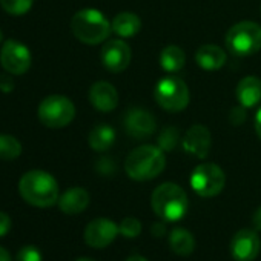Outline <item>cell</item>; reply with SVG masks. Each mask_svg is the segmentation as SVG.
Here are the masks:
<instances>
[{
	"instance_id": "6da1fadb",
	"label": "cell",
	"mask_w": 261,
	"mask_h": 261,
	"mask_svg": "<svg viewBox=\"0 0 261 261\" xmlns=\"http://www.w3.org/2000/svg\"><path fill=\"white\" fill-rule=\"evenodd\" d=\"M22 198L36 207H51L60 198L56 178L45 171H28L19 181Z\"/></svg>"
},
{
	"instance_id": "7a4b0ae2",
	"label": "cell",
	"mask_w": 261,
	"mask_h": 261,
	"mask_svg": "<svg viewBox=\"0 0 261 261\" xmlns=\"http://www.w3.org/2000/svg\"><path fill=\"white\" fill-rule=\"evenodd\" d=\"M166 166V159L159 146L145 145L130 152L124 162L126 174L137 181H146L159 177Z\"/></svg>"
},
{
	"instance_id": "3957f363",
	"label": "cell",
	"mask_w": 261,
	"mask_h": 261,
	"mask_svg": "<svg viewBox=\"0 0 261 261\" xmlns=\"http://www.w3.org/2000/svg\"><path fill=\"white\" fill-rule=\"evenodd\" d=\"M71 30L75 39H79L82 43L98 45L109 37L112 25L103 16V13L92 8H86L75 13L71 20Z\"/></svg>"
},
{
	"instance_id": "277c9868",
	"label": "cell",
	"mask_w": 261,
	"mask_h": 261,
	"mask_svg": "<svg viewBox=\"0 0 261 261\" xmlns=\"http://www.w3.org/2000/svg\"><path fill=\"white\" fill-rule=\"evenodd\" d=\"M154 212L165 221H178L188 212V195L175 183H163L151 197Z\"/></svg>"
},
{
	"instance_id": "5b68a950",
	"label": "cell",
	"mask_w": 261,
	"mask_h": 261,
	"mask_svg": "<svg viewBox=\"0 0 261 261\" xmlns=\"http://www.w3.org/2000/svg\"><path fill=\"white\" fill-rule=\"evenodd\" d=\"M227 49L238 57H246L261 49V27L255 22H240L226 34Z\"/></svg>"
},
{
	"instance_id": "8992f818",
	"label": "cell",
	"mask_w": 261,
	"mask_h": 261,
	"mask_svg": "<svg viewBox=\"0 0 261 261\" xmlns=\"http://www.w3.org/2000/svg\"><path fill=\"white\" fill-rule=\"evenodd\" d=\"M154 95L159 106L169 112H180L189 105L188 85L177 75L163 77L157 83Z\"/></svg>"
},
{
	"instance_id": "52a82bcc",
	"label": "cell",
	"mask_w": 261,
	"mask_h": 261,
	"mask_svg": "<svg viewBox=\"0 0 261 261\" xmlns=\"http://www.w3.org/2000/svg\"><path fill=\"white\" fill-rule=\"evenodd\" d=\"M75 117L74 103L63 95H49L39 106V118L46 127L60 129L68 126Z\"/></svg>"
},
{
	"instance_id": "ba28073f",
	"label": "cell",
	"mask_w": 261,
	"mask_h": 261,
	"mask_svg": "<svg viewBox=\"0 0 261 261\" xmlns=\"http://www.w3.org/2000/svg\"><path fill=\"white\" fill-rule=\"evenodd\" d=\"M226 183V175L223 169L214 163H203L198 165L191 175V186L192 189L204 198L218 195Z\"/></svg>"
},
{
	"instance_id": "9c48e42d",
	"label": "cell",
	"mask_w": 261,
	"mask_h": 261,
	"mask_svg": "<svg viewBox=\"0 0 261 261\" xmlns=\"http://www.w3.org/2000/svg\"><path fill=\"white\" fill-rule=\"evenodd\" d=\"M0 63L4 69L11 75H22L31 68L30 49L16 40H8L4 43L0 51Z\"/></svg>"
},
{
	"instance_id": "30bf717a",
	"label": "cell",
	"mask_w": 261,
	"mask_h": 261,
	"mask_svg": "<svg viewBox=\"0 0 261 261\" xmlns=\"http://www.w3.org/2000/svg\"><path fill=\"white\" fill-rule=\"evenodd\" d=\"M124 127H126V133L133 139L145 140L155 133L157 120L149 111L142 109V108H134L124 117Z\"/></svg>"
},
{
	"instance_id": "8fae6325",
	"label": "cell",
	"mask_w": 261,
	"mask_h": 261,
	"mask_svg": "<svg viewBox=\"0 0 261 261\" xmlns=\"http://www.w3.org/2000/svg\"><path fill=\"white\" fill-rule=\"evenodd\" d=\"M100 59L103 66L109 72H121L130 63V48L126 42L120 39L109 40L103 45Z\"/></svg>"
},
{
	"instance_id": "7c38bea8",
	"label": "cell",
	"mask_w": 261,
	"mask_h": 261,
	"mask_svg": "<svg viewBox=\"0 0 261 261\" xmlns=\"http://www.w3.org/2000/svg\"><path fill=\"white\" fill-rule=\"evenodd\" d=\"M120 233L118 224L108 218H95L85 229V241L88 246L101 249L109 246Z\"/></svg>"
},
{
	"instance_id": "4fadbf2b",
	"label": "cell",
	"mask_w": 261,
	"mask_h": 261,
	"mask_svg": "<svg viewBox=\"0 0 261 261\" xmlns=\"http://www.w3.org/2000/svg\"><path fill=\"white\" fill-rule=\"evenodd\" d=\"M261 249L259 237L252 229L238 230L230 241V252L237 261H253Z\"/></svg>"
},
{
	"instance_id": "5bb4252c",
	"label": "cell",
	"mask_w": 261,
	"mask_h": 261,
	"mask_svg": "<svg viewBox=\"0 0 261 261\" xmlns=\"http://www.w3.org/2000/svg\"><path fill=\"white\" fill-rule=\"evenodd\" d=\"M212 145L211 130L203 124H194L188 129L186 136L183 137V148L188 154L206 159Z\"/></svg>"
},
{
	"instance_id": "9a60e30c",
	"label": "cell",
	"mask_w": 261,
	"mask_h": 261,
	"mask_svg": "<svg viewBox=\"0 0 261 261\" xmlns=\"http://www.w3.org/2000/svg\"><path fill=\"white\" fill-rule=\"evenodd\" d=\"M89 101L100 112H111L118 105V92L108 82H97L89 89Z\"/></svg>"
},
{
	"instance_id": "2e32d148",
	"label": "cell",
	"mask_w": 261,
	"mask_h": 261,
	"mask_svg": "<svg viewBox=\"0 0 261 261\" xmlns=\"http://www.w3.org/2000/svg\"><path fill=\"white\" fill-rule=\"evenodd\" d=\"M237 100L244 108H253L261 101V80L255 75L241 79L235 88Z\"/></svg>"
},
{
	"instance_id": "e0dca14e",
	"label": "cell",
	"mask_w": 261,
	"mask_h": 261,
	"mask_svg": "<svg viewBox=\"0 0 261 261\" xmlns=\"http://www.w3.org/2000/svg\"><path fill=\"white\" fill-rule=\"evenodd\" d=\"M59 207L66 215L83 212L89 204V194L83 188H71L59 198Z\"/></svg>"
},
{
	"instance_id": "ac0fdd59",
	"label": "cell",
	"mask_w": 261,
	"mask_h": 261,
	"mask_svg": "<svg viewBox=\"0 0 261 261\" xmlns=\"http://www.w3.org/2000/svg\"><path fill=\"white\" fill-rule=\"evenodd\" d=\"M195 62L206 71H217L226 63V53L217 45H203L195 53Z\"/></svg>"
},
{
	"instance_id": "d6986e66",
	"label": "cell",
	"mask_w": 261,
	"mask_h": 261,
	"mask_svg": "<svg viewBox=\"0 0 261 261\" xmlns=\"http://www.w3.org/2000/svg\"><path fill=\"white\" fill-rule=\"evenodd\" d=\"M112 31L118 36V37H123V39H127V37H134L140 28H142V20L137 14L134 13H120L117 14L114 19H112Z\"/></svg>"
},
{
	"instance_id": "ffe728a7",
	"label": "cell",
	"mask_w": 261,
	"mask_h": 261,
	"mask_svg": "<svg viewBox=\"0 0 261 261\" xmlns=\"http://www.w3.org/2000/svg\"><path fill=\"white\" fill-rule=\"evenodd\" d=\"M115 142V130L108 124H97L88 136L89 146L97 152L108 151Z\"/></svg>"
},
{
	"instance_id": "44dd1931",
	"label": "cell",
	"mask_w": 261,
	"mask_h": 261,
	"mask_svg": "<svg viewBox=\"0 0 261 261\" xmlns=\"http://www.w3.org/2000/svg\"><path fill=\"white\" fill-rule=\"evenodd\" d=\"M169 246L177 255L189 256L195 249V240L189 230L183 227H177L169 233Z\"/></svg>"
},
{
	"instance_id": "7402d4cb",
	"label": "cell",
	"mask_w": 261,
	"mask_h": 261,
	"mask_svg": "<svg viewBox=\"0 0 261 261\" xmlns=\"http://www.w3.org/2000/svg\"><path fill=\"white\" fill-rule=\"evenodd\" d=\"M186 63L185 51L180 46L171 45L160 53V66L166 72H178Z\"/></svg>"
},
{
	"instance_id": "603a6c76",
	"label": "cell",
	"mask_w": 261,
	"mask_h": 261,
	"mask_svg": "<svg viewBox=\"0 0 261 261\" xmlns=\"http://www.w3.org/2000/svg\"><path fill=\"white\" fill-rule=\"evenodd\" d=\"M22 154L20 142L8 134H0V160H16Z\"/></svg>"
},
{
	"instance_id": "cb8c5ba5",
	"label": "cell",
	"mask_w": 261,
	"mask_h": 261,
	"mask_svg": "<svg viewBox=\"0 0 261 261\" xmlns=\"http://www.w3.org/2000/svg\"><path fill=\"white\" fill-rule=\"evenodd\" d=\"M178 140H180V133H178L177 127H172V126L165 127L162 133H160L159 139H157L159 148L162 151H168V152L169 151H174L177 148Z\"/></svg>"
},
{
	"instance_id": "d4e9b609",
	"label": "cell",
	"mask_w": 261,
	"mask_h": 261,
	"mask_svg": "<svg viewBox=\"0 0 261 261\" xmlns=\"http://www.w3.org/2000/svg\"><path fill=\"white\" fill-rule=\"evenodd\" d=\"M34 4V0H0L2 8L11 16H23L27 14Z\"/></svg>"
},
{
	"instance_id": "484cf974",
	"label": "cell",
	"mask_w": 261,
	"mask_h": 261,
	"mask_svg": "<svg viewBox=\"0 0 261 261\" xmlns=\"http://www.w3.org/2000/svg\"><path fill=\"white\" fill-rule=\"evenodd\" d=\"M118 230H120L121 235H124L127 238H134V237L140 235V232H142V223L137 218H134V217H126L118 224Z\"/></svg>"
},
{
	"instance_id": "4316f807",
	"label": "cell",
	"mask_w": 261,
	"mask_h": 261,
	"mask_svg": "<svg viewBox=\"0 0 261 261\" xmlns=\"http://www.w3.org/2000/svg\"><path fill=\"white\" fill-rule=\"evenodd\" d=\"M16 261H42V255H40L37 247L25 246L19 250Z\"/></svg>"
},
{
	"instance_id": "83f0119b",
	"label": "cell",
	"mask_w": 261,
	"mask_h": 261,
	"mask_svg": "<svg viewBox=\"0 0 261 261\" xmlns=\"http://www.w3.org/2000/svg\"><path fill=\"white\" fill-rule=\"evenodd\" d=\"M97 171L101 175H111V174H114L115 172V163H114V160H111V159H101V160H98Z\"/></svg>"
},
{
	"instance_id": "f1b7e54d",
	"label": "cell",
	"mask_w": 261,
	"mask_h": 261,
	"mask_svg": "<svg viewBox=\"0 0 261 261\" xmlns=\"http://www.w3.org/2000/svg\"><path fill=\"white\" fill-rule=\"evenodd\" d=\"M244 106H238V108H233L229 114V120L233 126H240L244 120H246V112H244Z\"/></svg>"
},
{
	"instance_id": "f546056e",
	"label": "cell",
	"mask_w": 261,
	"mask_h": 261,
	"mask_svg": "<svg viewBox=\"0 0 261 261\" xmlns=\"http://www.w3.org/2000/svg\"><path fill=\"white\" fill-rule=\"evenodd\" d=\"M14 89V80L11 77V74H0V91L8 94V92H13Z\"/></svg>"
},
{
	"instance_id": "4dcf8cb0",
	"label": "cell",
	"mask_w": 261,
	"mask_h": 261,
	"mask_svg": "<svg viewBox=\"0 0 261 261\" xmlns=\"http://www.w3.org/2000/svg\"><path fill=\"white\" fill-rule=\"evenodd\" d=\"M11 229V218L8 214L0 211V237H4L10 232Z\"/></svg>"
},
{
	"instance_id": "1f68e13d",
	"label": "cell",
	"mask_w": 261,
	"mask_h": 261,
	"mask_svg": "<svg viewBox=\"0 0 261 261\" xmlns=\"http://www.w3.org/2000/svg\"><path fill=\"white\" fill-rule=\"evenodd\" d=\"M252 223H253L255 230H261V206L255 211L253 218H252Z\"/></svg>"
},
{
	"instance_id": "d6a6232c",
	"label": "cell",
	"mask_w": 261,
	"mask_h": 261,
	"mask_svg": "<svg viewBox=\"0 0 261 261\" xmlns=\"http://www.w3.org/2000/svg\"><path fill=\"white\" fill-rule=\"evenodd\" d=\"M255 130H256L258 137L261 139V108L258 109V112L255 115Z\"/></svg>"
},
{
	"instance_id": "836d02e7",
	"label": "cell",
	"mask_w": 261,
	"mask_h": 261,
	"mask_svg": "<svg viewBox=\"0 0 261 261\" xmlns=\"http://www.w3.org/2000/svg\"><path fill=\"white\" fill-rule=\"evenodd\" d=\"M152 233L157 235V237L163 235V233H165V226H163L162 223H155V224L152 226Z\"/></svg>"
},
{
	"instance_id": "e575fe53",
	"label": "cell",
	"mask_w": 261,
	"mask_h": 261,
	"mask_svg": "<svg viewBox=\"0 0 261 261\" xmlns=\"http://www.w3.org/2000/svg\"><path fill=\"white\" fill-rule=\"evenodd\" d=\"M0 261H11V255L4 246H0Z\"/></svg>"
},
{
	"instance_id": "d590c367",
	"label": "cell",
	"mask_w": 261,
	"mask_h": 261,
	"mask_svg": "<svg viewBox=\"0 0 261 261\" xmlns=\"http://www.w3.org/2000/svg\"><path fill=\"white\" fill-rule=\"evenodd\" d=\"M126 261H149V259H146L145 256H142V255H139V253H134V255L127 256Z\"/></svg>"
},
{
	"instance_id": "8d00e7d4",
	"label": "cell",
	"mask_w": 261,
	"mask_h": 261,
	"mask_svg": "<svg viewBox=\"0 0 261 261\" xmlns=\"http://www.w3.org/2000/svg\"><path fill=\"white\" fill-rule=\"evenodd\" d=\"M75 261H94V259H91V258H79Z\"/></svg>"
},
{
	"instance_id": "74e56055",
	"label": "cell",
	"mask_w": 261,
	"mask_h": 261,
	"mask_svg": "<svg viewBox=\"0 0 261 261\" xmlns=\"http://www.w3.org/2000/svg\"><path fill=\"white\" fill-rule=\"evenodd\" d=\"M0 42H2V31H0Z\"/></svg>"
}]
</instances>
